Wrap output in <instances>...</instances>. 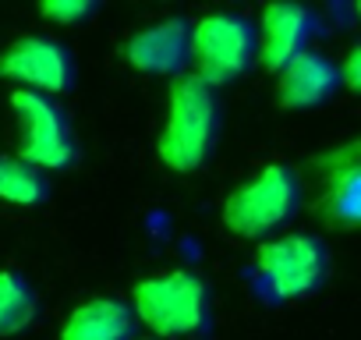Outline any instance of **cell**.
Masks as SVG:
<instances>
[{"label":"cell","instance_id":"cell-1","mask_svg":"<svg viewBox=\"0 0 361 340\" xmlns=\"http://www.w3.org/2000/svg\"><path fill=\"white\" fill-rule=\"evenodd\" d=\"M216 138H220L216 89L195 75H180L170 85V114L156 142L163 166L177 170V174H192L213 156Z\"/></svg>","mask_w":361,"mask_h":340},{"label":"cell","instance_id":"cell-2","mask_svg":"<svg viewBox=\"0 0 361 340\" xmlns=\"http://www.w3.org/2000/svg\"><path fill=\"white\" fill-rule=\"evenodd\" d=\"M135 319H142L156 340L166 336H195L209 322V287L202 277L173 269L135 284Z\"/></svg>","mask_w":361,"mask_h":340},{"label":"cell","instance_id":"cell-3","mask_svg":"<svg viewBox=\"0 0 361 340\" xmlns=\"http://www.w3.org/2000/svg\"><path fill=\"white\" fill-rule=\"evenodd\" d=\"M301 206V181L290 166L273 163L234 188L224 202V227L238 238H266L283 227Z\"/></svg>","mask_w":361,"mask_h":340},{"label":"cell","instance_id":"cell-4","mask_svg":"<svg viewBox=\"0 0 361 340\" xmlns=\"http://www.w3.org/2000/svg\"><path fill=\"white\" fill-rule=\"evenodd\" d=\"M195 78L206 85H227L255 64V25L241 15H209L192 25Z\"/></svg>","mask_w":361,"mask_h":340},{"label":"cell","instance_id":"cell-5","mask_svg":"<svg viewBox=\"0 0 361 340\" xmlns=\"http://www.w3.org/2000/svg\"><path fill=\"white\" fill-rule=\"evenodd\" d=\"M259 277L266 280L273 298H305L312 291H319V284L326 280L329 259L322 241L308 238V234H287L276 241H266L259 248Z\"/></svg>","mask_w":361,"mask_h":340},{"label":"cell","instance_id":"cell-6","mask_svg":"<svg viewBox=\"0 0 361 340\" xmlns=\"http://www.w3.org/2000/svg\"><path fill=\"white\" fill-rule=\"evenodd\" d=\"M11 107H15L22 128H25L22 163H29L36 170H64V166L75 163L78 145H75V135L68 128V117L47 96L18 89V92H11Z\"/></svg>","mask_w":361,"mask_h":340},{"label":"cell","instance_id":"cell-7","mask_svg":"<svg viewBox=\"0 0 361 340\" xmlns=\"http://www.w3.org/2000/svg\"><path fill=\"white\" fill-rule=\"evenodd\" d=\"M0 75L18 82V85H29V92H36V96H47V92L57 96V92L71 89L75 64L61 43L43 40V36H25L4 50Z\"/></svg>","mask_w":361,"mask_h":340},{"label":"cell","instance_id":"cell-8","mask_svg":"<svg viewBox=\"0 0 361 340\" xmlns=\"http://www.w3.org/2000/svg\"><path fill=\"white\" fill-rule=\"evenodd\" d=\"M124 57L145 75H173L192 61V25L185 18L156 22L128 40Z\"/></svg>","mask_w":361,"mask_h":340},{"label":"cell","instance_id":"cell-9","mask_svg":"<svg viewBox=\"0 0 361 340\" xmlns=\"http://www.w3.org/2000/svg\"><path fill=\"white\" fill-rule=\"evenodd\" d=\"M312 36V15L298 4H269L255 29V61L269 71H280L294 61Z\"/></svg>","mask_w":361,"mask_h":340},{"label":"cell","instance_id":"cell-10","mask_svg":"<svg viewBox=\"0 0 361 340\" xmlns=\"http://www.w3.org/2000/svg\"><path fill=\"white\" fill-rule=\"evenodd\" d=\"M336 85H340V68L315 50H301L294 61L280 68V107L287 110L322 107L336 92Z\"/></svg>","mask_w":361,"mask_h":340},{"label":"cell","instance_id":"cell-11","mask_svg":"<svg viewBox=\"0 0 361 340\" xmlns=\"http://www.w3.org/2000/svg\"><path fill=\"white\" fill-rule=\"evenodd\" d=\"M135 322L131 305L117 298H92L64 319L61 340H135Z\"/></svg>","mask_w":361,"mask_h":340},{"label":"cell","instance_id":"cell-12","mask_svg":"<svg viewBox=\"0 0 361 340\" xmlns=\"http://www.w3.org/2000/svg\"><path fill=\"white\" fill-rule=\"evenodd\" d=\"M329 188L322 199V213L336 227H354L361 213V166H357V145H343L329 159Z\"/></svg>","mask_w":361,"mask_h":340},{"label":"cell","instance_id":"cell-13","mask_svg":"<svg viewBox=\"0 0 361 340\" xmlns=\"http://www.w3.org/2000/svg\"><path fill=\"white\" fill-rule=\"evenodd\" d=\"M50 195L47 178L22 159H0V199L11 206H39Z\"/></svg>","mask_w":361,"mask_h":340},{"label":"cell","instance_id":"cell-14","mask_svg":"<svg viewBox=\"0 0 361 340\" xmlns=\"http://www.w3.org/2000/svg\"><path fill=\"white\" fill-rule=\"evenodd\" d=\"M36 315V294L18 273H0V336L25 329Z\"/></svg>","mask_w":361,"mask_h":340},{"label":"cell","instance_id":"cell-15","mask_svg":"<svg viewBox=\"0 0 361 340\" xmlns=\"http://www.w3.org/2000/svg\"><path fill=\"white\" fill-rule=\"evenodd\" d=\"M39 11H43V18H50V22L71 25V22L89 18V15L96 11V4H92V0H47Z\"/></svg>","mask_w":361,"mask_h":340},{"label":"cell","instance_id":"cell-16","mask_svg":"<svg viewBox=\"0 0 361 340\" xmlns=\"http://www.w3.org/2000/svg\"><path fill=\"white\" fill-rule=\"evenodd\" d=\"M357 61H361V50L354 47V50L347 54V64H343V71H340V82H343L347 89H357V82H361V75H357Z\"/></svg>","mask_w":361,"mask_h":340},{"label":"cell","instance_id":"cell-17","mask_svg":"<svg viewBox=\"0 0 361 340\" xmlns=\"http://www.w3.org/2000/svg\"><path fill=\"white\" fill-rule=\"evenodd\" d=\"M142 340H156V336H142Z\"/></svg>","mask_w":361,"mask_h":340}]
</instances>
